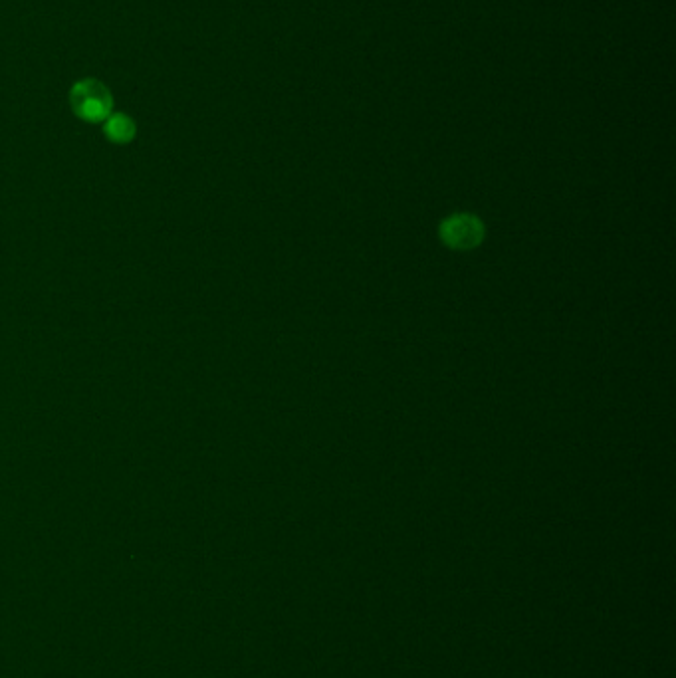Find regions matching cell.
Wrapping results in <instances>:
<instances>
[{
	"label": "cell",
	"mask_w": 676,
	"mask_h": 678,
	"mask_svg": "<svg viewBox=\"0 0 676 678\" xmlns=\"http://www.w3.org/2000/svg\"><path fill=\"white\" fill-rule=\"evenodd\" d=\"M70 106L80 119L88 123H100L113 113L112 92L100 80H80L70 90Z\"/></svg>",
	"instance_id": "obj_1"
},
{
	"label": "cell",
	"mask_w": 676,
	"mask_h": 678,
	"mask_svg": "<svg viewBox=\"0 0 676 678\" xmlns=\"http://www.w3.org/2000/svg\"><path fill=\"white\" fill-rule=\"evenodd\" d=\"M441 238L454 250H470L482 242L484 226L472 215H454L441 226Z\"/></svg>",
	"instance_id": "obj_2"
},
{
	"label": "cell",
	"mask_w": 676,
	"mask_h": 678,
	"mask_svg": "<svg viewBox=\"0 0 676 678\" xmlns=\"http://www.w3.org/2000/svg\"><path fill=\"white\" fill-rule=\"evenodd\" d=\"M104 133L115 145H125L129 141H133V137L137 133V127H135V121L129 115H125V113H112L104 121Z\"/></svg>",
	"instance_id": "obj_3"
}]
</instances>
